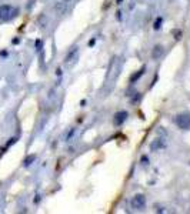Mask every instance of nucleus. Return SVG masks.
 <instances>
[{
    "mask_svg": "<svg viewBox=\"0 0 190 214\" xmlns=\"http://www.w3.org/2000/svg\"><path fill=\"white\" fill-rule=\"evenodd\" d=\"M19 14V9L17 7H13L10 4H3L0 6V20L2 22H9L12 19Z\"/></svg>",
    "mask_w": 190,
    "mask_h": 214,
    "instance_id": "f257e3e1",
    "label": "nucleus"
},
{
    "mask_svg": "<svg viewBox=\"0 0 190 214\" xmlns=\"http://www.w3.org/2000/svg\"><path fill=\"white\" fill-rule=\"evenodd\" d=\"M176 124L182 130H189L190 129V113L179 114L176 117Z\"/></svg>",
    "mask_w": 190,
    "mask_h": 214,
    "instance_id": "f03ea898",
    "label": "nucleus"
},
{
    "mask_svg": "<svg viewBox=\"0 0 190 214\" xmlns=\"http://www.w3.org/2000/svg\"><path fill=\"white\" fill-rule=\"evenodd\" d=\"M132 207L134 210H143V208L146 207V197L143 196V194H136L133 196L132 198Z\"/></svg>",
    "mask_w": 190,
    "mask_h": 214,
    "instance_id": "7ed1b4c3",
    "label": "nucleus"
},
{
    "mask_svg": "<svg viewBox=\"0 0 190 214\" xmlns=\"http://www.w3.org/2000/svg\"><path fill=\"white\" fill-rule=\"evenodd\" d=\"M77 56H79V49L77 47H73L70 51L67 53V56H66L65 59V64L66 66H73V64L76 63V60H77Z\"/></svg>",
    "mask_w": 190,
    "mask_h": 214,
    "instance_id": "20e7f679",
    "label": "nucleus"
},
{
    "mask_svg": "<svg viewBox=\"0 0 190 214\" xmlns=\"http://www.w3.org/2000/svg\"><path fill=\"white\" fill-rule=\"evenodd\" d=\"M127 116H129V114H127V111H124V110L119 111V113H116L114 117H113V124H114V126H117V127H119V126H122V124L126 121Z\"/></svg>",
    "mask_w": 190,
    "mask_h": 214,
    "instance_id": "39448f33",
    "label": "nucleus"
},
{
    "mask_svg": "<svg viewBox=\"0 0 190 214\" xmlns=\"http://www.w3.org/2000/svg\"><path fill=\"white\" fill-rule=\"evenodd\" d=\"M163 53H164V49L157 44V46H154V49H153V51H152V57L154 60H157V59H160V57L163 56Z\"/></svg>",
    "mask_w": 190,
    "mask_h": 214,
    "instance_id": "423d86ee",
    "label": "nucleus"
},
{
    "mask_svg": "<svg viewBox=\"0 0 190 214\" xmlns=\"http://www.w3.org/2000/svg\"><path fill=\"white\" fill-rule=\"evenodd\" d=\"M164 146H166V144H164V141H163L162 139H157V140H154L152 144H150V148H152L153 151H154V150L157 151V150H160V148H163Z\"/></svg>",
    "mask_w": 190,
    "mask_h": 214,
    "instance_id": "0eeeda50",
    "label": "nucleus"
},
{
    "mask_svg": "<svg viewBox=\"0 0 190 214\" xmlns=\"http://www.w3.org/2000/svg\"><path fill=\"white\" fill-rule=\"evenodd\" d=\"M66 12V3H57L56 4V13L57 14H65Z\"/></svg>",
    "mask_w": 190,
    "mask_h": 214,
    "instance_id": "6e6552de",
    "label": "nucleus"
},
{
    "mask_svg": "<svg viewBox=\"0 0 190 214\" xmlns=\"http://www.w3.org/2000/svg\"><path fill=\"white\" fill-rule=\"evenodd\" d=\"M144 71H146V66H144V67H142V69H140V70L137 71V73H136L134 76H132V79H130V80H132V81H136V80H137V79H139L140 76H142L143 73H144Z\"/></svg>",
    "mask_w": 190,
    "mask_h": 214,
    "instance_id": "1a4fd4ad",
    "label": "nucleus"
},
{
    "mask_svg": "<svg viewBox=\"0 0 190 214\" xmlns=\"http://www.w3.org/2000/svg\"><path fill=\"white\" fill-rule=\"evenodd\" d=\"M34 160H36V156H34V154H33V156H29V157L24 160V166H26V167H27V166H30Z\"/></svg>",
    "mask_w": 190,
    "mask_h": 214,
    "instance_id": "9d476101",
    "label": "nucleus"
},
{
    "mask_svg": "<svg viewBox=\"0 0 190 214\" xmlns=\"http://www.w3.org/2000/svg\"><path fill=\"white\" fill-rule=\"evenodd\" d=\"M162 27V17H157V20L154 22V30H159Z\"/></svg>",
    "mask_w": 190,
    "mask_h": 214,
    "instance_id": "9b49d317",
    "label": "nucleus"
},
{
    "mask_svg": "<svg viewBox=\"0 0 190 214\" xmlns=\"http://www.w3.org/2000/svg\"><path fill=\"white\" fill-rule=\"evenodd\" d=\"M142 164L143 166H149V158H147V156H143L142 157Z\"/></svg>",
    "mask_w": 190,
    "mask_h": 214,
    "instance_id": "f8f14e48",
    "label": "nucleus"
},
{
    "mask_svg": "<svg viewBox=\"0 0 190 214\" xmlns=\"http://www.w3.org/2000/svg\"><path fill=\"white\" fill-rule=\"evenodd\" d=\"M174 34H176V37H174V39H176V40H180V39H182V32H174Z\"/></svg>",
    "mask_w": 190,
    "mask_h": 214,
    "instance_id": "ddd939ff",
    "label": "nucleus"
},
{
    "mask_svg": "<svg viewBox=\"0 0 190 214\" xmlns=\"http://www.w3.org/2000/svg\"><path fill=\"white\" fill-rule=\"evenodd\" d=\"M13 143H16V139H12V140L9 141V143H7V147H9V146H12Z\"/></svg>",
    "mask_w": 190,
    "mask_h": 214,
    "instance_id": "4468645a",
    "label": "nucleus"
},
{
    "mask_svg": "<svg viewBox=\"0 0 190 214\" xmlns=\"http://www.w3.org/2000/svg\"><path fill=\"white\" fill-rule=\"evenodd\" d=\"M65 2H67V0H65Z\"/></svg>",
    "mask_w": 190,
    "mask_h": 214,
    "instance_id": "2eb2a0df",
    "label": "nucleus"
}]
</instances>
